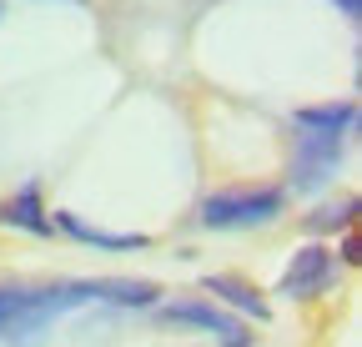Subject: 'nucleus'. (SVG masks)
Wrapping results in <instances>:
<instances>
[{
    "mask_svg": "<svg viewBox=\"0 0 362 347\" xmlns=\"http://www.w3.org/2000/svg\"><path fill=\"white\" fill-rule=\"evenodd\" d=\"M287 211L282 187H226L202 201V227L206 232H242V227H267Z\"/></svg>",
    "mask_w": 362,
    "mask_h": 347,
    "instance_id": "obj_1",
    "label": "nucleus"
},
{
    "mask_svg": "<svg viewBox=\"0 0 362 347\" xmlns=\"http://www.w3.org/2000/svg\"><path fill=\"white\" fill-rule=\"evenodd\" d=\"M161 322H171V327H197V332L216 337L221 347H252L247 322H242V317H232V312H226L221 302H211V297L171 302V307H161Z\"/></svg>",
    "mask_w": 362,
    "mask_h": 347,
    "instance_id": "obj_2",
    "label": "nucleus"
},
{
    "mask_svg": "<svg viewBox=\"0 0 362 347\" xmlns=\"http://www.w3.org/2000/svg\"><path fill=\"white\" fill-rule=\"evenodd\" d=\"M342 151H347V136H327V131H302L297 136V151H292V192H322L337 166H342Z\"/></svg>",
    "mask_w": 362,
    "mask_h": 347,
    "instance_id": "obj_3",
    "label": "nucleus"
},
{
    "mask_svg": "<svg viewBox=\"0 0 362 347\" xmlns=\"http://www.w3.org/2000/svg\"><path fill=\"white\" fill-rule=\"evenodd\" d=\"M332 277H337V262H332V252L327 247H317V242H307V247H297L292 252V262H287V272H282V297H292V302H307V297H322L327 287H332Z\"/></svg>",
    "mask_w": 362,
    "mask_h": 347,
    "instance_id": "obj_4",
    "label": "nucleus"
},
{
    "mask_svg": "<svg viewBox=\"0 0 362 347\" xmlns=\"http://www.w3.org/2000/svg\"><path fill=\"white\" fill-rule=\"evenodd\" d=\"M202 292L206 297H221L226 307H237V312H247V317H257V322H267V302H262V292L252 287V282H242V277H232V272H211V277H202Z\"/></svg>",
    "mask_w": 362,
    "mask_h": 347,
    "instance_id": "obj_5",
    "label": "nucleus"
},
{
    "mask_svg": "<svg viewBox=\"0 0 362 347\" xmlns=\"http://www.w3.org/2000/svg\"><path fill=\"white\" fill-rule=\"evenodd\" d=\"M51 227H61L66 237H76V242H86V247H101V252H141V247H146L141 232H101V227H86L76 211H56Z\"/></svg>",
    "mask_w": 362,
    "mask_h": 347,
    "instance_id": "obj_6",
    "label": "nucleus"
},
{
    "mask_svg": "<svg viewBox=\"0 0 362 347\" xmlns=\"http://www.w3.org/2000/svg\"><path fill=\"white\" fill-rule=\"evenodd\" d=\"M0 222L6 227H21V232H35V237H51L56 227H51V211L40 206V187L30 182V187H21L6 206H0Z\"/></svg>",
    "mask_w": 362,
    "mask_h": 347,
    "instance_id": "obj_7",
    "label": "nucleus"
},
{
    "mask_svg": "<svg viewBox=\"0 0 362 347\" xmlns=\"http://www.w3.org/2000/svg\"><path fill=\"white\" fill-rule=\"evenodd\" d=\"M297 131H327V136H347L357 126V101H327V106H297Z\"/></svg>",
    "mask_w": 362,
    "mask_h": 347,
    "instance_id": "obj_8",
    "label": "nucleus"
},
{
    "mask_svg": "<svg viewBox=\"0 0 362 347\" xmlns=\"http://www.w3.org/2000/svg\"><path fill=\"white\" fill-rule=\"evenodd\" d=\"M161 297L156 282H136V277H96L90 282V302H116V307H151Z\"/></svg>",
    "mask_w": 362,
    "mask_h": 347,
    "instance_id": "obj_9",
    "label": "nucleus"
},
{
    "mask_svg": "<svg viewBox=\"0 0 362 347\" xmlns=\"http://www.w3.org/2000/svg\"><path fill=\"white\" fill-rule=\"evenodd\" d=\"M352 216H357V196H347V201H337V206H317V211L307 216V232H347Z\"/></svg>",
    "mask_w": 362,
    "mask_h": 347,
    "instance_id": "obj_10",
    "label": "nucleus"
},
{
    "mask_svg": "<svg viewBox=\"0 0 362 347\" xmlns=\"http://www.w3.org/2000/svg\"><path fill=\"white\" fill-rule=\"evenodd\" d=\"M16 302H21V287H0V332H6L11 312H16Z\"/></svg>",
    "mask_w": 362,
    "mask_h": 347,
    "instance_id": "obj_11",
    "label": "nucleus"
},
{
    "mask_svg": "<svg viewBox=\"0 0 362 347\" xmlns=\"http://www.w3.org/2000/svg\"><path fill=\"white\" fill-rule=\"evenodd\" d=\"M332 6L347 16V20H357V11H362V0H332Z\"/></svg>",
    "mask_w": 362,
    "mask_h": 347,
    "instance_id": "obj_12",
    "label": "nucleus"
},
{
    "mask_svg": "<svg viewBox=\"0 0 362 347\" xmlns=\"http://www.w3.org/2000/svg\"><path fill=\"white\" fill-rule=\"evenodd\" d=\"M342 262H357V242H352V232L342 237Z\"/></svg>",
    "mask_w": 362,
    "mask_h": 347,
    "instance_id": "obj_13",
    "label": "nucleus"
},
{
    "mask_svg": "<svg viewBox=\"0 0 362 347\" xmlns=\"http://www.w3.org/2000/svg\"><path fill=\"white\" fill-rule=\"evenodd\" d=\"M0 16H6V0H0Z\"/></svg>",
    "mask_w": 362,
    "mask_h": 347,
    "instance_id": "obj_14",
    "label": "nucleus"
},
{
    "mask_svg": "<svg viewBox=\"0 0 362 347\" xmlns=\"http://www.w3.org/2000/svg\"><path fill=\"white\" fill-rule=\"evenodd\" d=\"M76 6H81V0H76Z\"/></svg>",
    "mask_w": 362,
    "mask_h": 347,
    "instance_id": "obj_15",
    "label": "nucleus"
}]
</instances>
